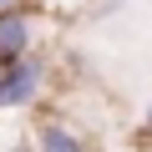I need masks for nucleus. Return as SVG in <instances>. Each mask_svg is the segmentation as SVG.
Wrapping results in <instances>:
<instances>
[{
  "mask_svg": "<svg viewBox=\"0 0 152 152\" xmlns=\"http://www.w3.org/2000/svg\"><path fill=\"white\" fill-rule=\"evenodd\" d=\"M41 86H46V66H41L36 56H15V61H5V66H0V112H20V107H31V102L41 96Z\"/></svg>",
  "mask_w": 152,
  "mask_h": 152,
  "instance_id": "1",
  "label": "nucleus"
},
{
  "mask_svg": "<svg viewBox=\"0 0 152 152\" xmlns=\"http://www.w3.org/2000/svg\"><path fill=\"white\" fill-rule=\"evenodd\" d=\"M31 41H36V20H31V10L0 15V66L15 61V56H31Z\"/></svg>",
  "mask_w": 152,
  "mask_h": 152,
  "instance_id": "2",
  "label": "nucleus"
},
{
  "mask_svg": "<svg viewBox=\"0 0 152 152\" xmlns=\"http://www.w3.org/2000/svg\"><path fill=\"white\" fill-rule=\"evenodd\" d=\"M36 152H91V147H86V137L76 132V127L46 117V122L36 127Z\"/></svg>",
  "mask_w": 152,
  "mask_h": 152,
  "instance_id": "3",
  "label": "nucleus"
},
{
  "mask_svg": "<svg viewBox=\"0 0 152 152\" xmlns=\"http://www.w3.org/2000/svg\"><path fill=\"white\" fill-rule=\"evenodd\" d=\"M10 10H26V0H0V15H10Z\"/></svg>",
  "mask_w": 152,
  "mask_h": 152,
  "instance_id": "4",
  "label": "nucleus"
},
{
  "mask_svg": "<svg viewBox=\"0 0 152 152\" xmlns=\"http://www.w3.org/2000/svg\"><path fill=\"white\" fill-rule=\"evenodd\" d=\"M147 132H152V107H147Z\"/></svg>",
  "mask_w": 152,
  "mask_h": 152,
  "instance_id": "5",
  "label": "nucleus"
}]
</instances>
